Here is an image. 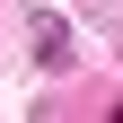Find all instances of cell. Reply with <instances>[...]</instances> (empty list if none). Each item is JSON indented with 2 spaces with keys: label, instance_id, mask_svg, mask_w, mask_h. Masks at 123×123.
Listing matches in <instances>:
<instances>
[{
  "label": "cell",
  "instance_id": "6da1fadb",
  "mask_svg": "<svg viewBox=\"0 0 123 123\" xmlns=\"http://www.w3.org/2000/svg\"><path fill=\"white\" fill-rule=\"evenodd\" d=\"M35 62H70V26H62L53 9L35 18Z\"/></svg>",
  "mask_w": 123,
  "mask_h": 123
}]
</instances>
